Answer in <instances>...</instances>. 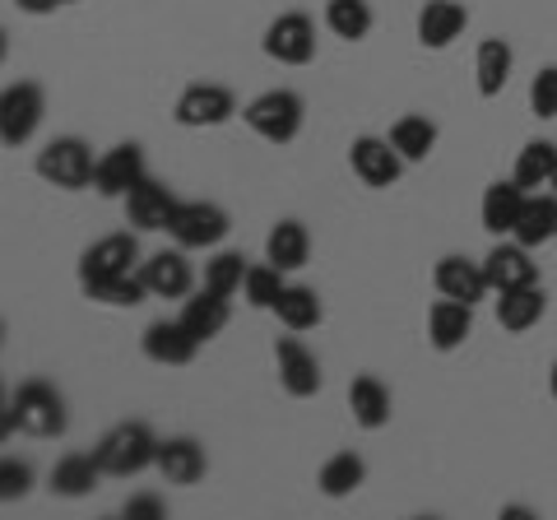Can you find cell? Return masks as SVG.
I'll return each mask as SVG.
<instances>
[{
    "mask_svg": "<svg viewBox=\"0 0 557 520\" xmlns=\"http://www.w3.org/2000/svg\"><path fill=\"white\" fill-rule=\"evenodd\" d=\"M94 456H98V465H102V474L108 479H135V474L153 470V460H159V437H153L149 423L126 419V423L102 432Z\"/></svg>",
    "mask_w": 557,
    "mask_h": 520,
    "instance_id": "obj_2",
    "label": "cell"
},
{
    "mask_svg": "<svg viewBox=\"0 0 557 520\" xmlns=\"http://www.w3.org/2000/svg\"><path fill=\"white\" fill-rule=\"evenodd\" d=\"M432 284H437L442 298H456V302H483L493 284H487V270L483 260H465V256H442L437 270H432Z\"/></svg>",
    "mask_w": 557,
    "mask_h": 520,
    "instance_id": "obj_15",
    "label": "cell"
},
{
    "mask_svg": "<svg viewBox=\"0 0 557 520\" xmlns=\"http://www.w3.org/2000/svg\"><path fill=\"white\" fill-rule=\"evenodd\" d=\"M153 470H159L168 483H177V488H190V483H200L209 460H205V446L196 437H168L159 442V460H153Z\"/></svg>",
    "mask_w": 557,
    "mask_h": 520,
    "instance_id": "obj_19",
    "label": "cell"
},
{
    "mask_svg": "<svg viewBox=\"0 0 557 520\" xmlns=\"http://www.w3.org/2000/svg\"><path fill=\"white\" fill-rule=\"evenodd\" d=\"M511 65H516V51L507 38H483L479 51H474V84L483 98H497L502 89H507L511 79Z\"/></svg>",
    "mask_w": 557,
    "mask_h": 520,
    "instance_id": "obj_27",
    "label": "cell"
},
{
    "mask_svg": "<svg viewBox=\"0 0 557 520\" xmlns=\"http://www.w3.org/2000/svg\"><path fill=\"white\" fill-rule=\"evenodd\" d=\"M98 479H108L98 456H61L51 465V493L57 497H89L98 488Z\"/></svg>",
    "mask_w": 557,
    "mask_h": 520,
    "instance_id": "obj_28",
    "label": "cell"
},
{
    "mask_svg": "<svg viewBox=\"0 0 557 520\" xmlns=\"http://www.w3.org/2000/svg\"><path fill=\"white\" fill-rule=\"evenodd\" d=\"M42 116H47L42 84H33V79L5 84V94H0V140H5V149L28 145L33 135H38Z\"/></svg>",
    "mask_w": 557,
    "mask_h": 520,
    "instance_id": "obj_5",
    "label": "cell"
},
{
    "mask_svg": "<svg viewBox=\"0 0 557 520\" xmlns=\"http://www.w3.org/2000/svg\"><path fill=\"white\" fill-rule=\"evenodd\" d=\"M139 274H145L153 298H190V288H196V270H190V260H186V247L153 251Z\"/></svg>",
    "mask_w": 557,
    "mask_h": 520,
    "instance_id": "obj_17",
    "label": "cell"
},
{
    "mask_svg": "<svg viewBox=\"0 0 557 520\" xmlns=\"http://www.w3.org/2000/svg\"><path fill=\"white\" fill-rule=\"evenodd\" d=\"M14 5H20L24 14H51V10L61 5V0H14Z\"/></svg>",
    "mask_w": 557,
    "mask_h": 520,
    "instance_id": "obj_40",
    "label": "cell"
},
{
    "mask_svg": "<svg viewBox=\"0 0 557 520\" xmlns=\"http://www.w3.org/2000/svg\"><path fill=\"white\" fill-rule=\"evenodd\" d=\"M139 349H145L149 362H159V368H186V362H196L200 354V339L186 331V321H153L145 325V339H139Z\"/></svg>",
    "mask_w": 557,
    "mask_h": 520,
    "instance_id": "obj_14",
    "label": "cell"
},
{
    "mask_svg": "<svg viewBox=\"0 0 557 520\" xmlns=\"http://www.w3.org/2000/svg\"><path fill=\"white\" fill-rule=\"evenodd\" d=\"M38 177L57 190H84L94 186V172H98V159L94 149L79 140V135H57V140H47L42 153H38Z\"/></svg>",
    "mask_w": 557,
    "mask_h": 520,
    "instance_id": "obj_4",
    "label": "cell"
},
{
    "mask_svg": "<svg viewBox=\"0 0 557 520\" xmlns=\"http://www.w3.org/2000/svg\"><path fill=\"white\" fill-rule=\"evenodd\" d=\"M265 260H274L278 270H302L307 260H311V233H307V223L302 219H278L270 237H265Z\"/></svg>",
    "mask_w": 557,
    "mask_h": 520,
    "instance_id": "obj_26",
    "label": "cell"
},
{
    "mask_svg": "<svg viewBox=\"0 0 557 520\" xmlns=\"http://www.w3.org/2000/svg\"><path fill=\"white\" fill-rule=\"evenodd\" d=\"M61 5H70V0H61Z\"/></svg>",
    "mask_w": 557,
    "mask_h": 520,
    "instance_id": "obj_43",
    "label": "cell"
},
{
    "mask_svg": "<svg viewBox=\"0 0 557 520\" xmlns=\"http://www.w3.org/2000/svg\"><path fill=\"white\" fill-rule=\"evenodd\" d=\"M228 228H233V219H228L223 205H214V200H182L177 205V219H172L168 233H172L177 247L205 251V247H219V242L228 237Z\"/></svg>",
    "mask_w": 557,
    "mask_h": 520,
    "instance_id": "obj_6",
    "label": "cell"
},
{
    "mask_svg": "<svg viewBox=\"0 0 557 520\" xmlns=\"http://www.w3.org/2000/svg\"><path fill=\"white\" fill-rule=\"evenodd\" d=\"M260 47H265V57L278 65H307L317 57V24H311L302 10H288L265 28Z\"/></svg>",
    "mask_w": 557,
    "mask_h": 520,
    "instance_id": "obj_10",
    "label": "cell"
},
{
    "mask_svg": "<svg viewBox=\"0 0 557 520\" xmlns=\"http://www.w3.org/2000/svg\"><path fill=\"white\" fill-rule=\"evenodd\" d=\"M28 432V437H61L70 428L65 395L51 381H24L5 405V432Z\"/></svg>",
    "mask_w": 557,
    "mask_h": 520,
    "instance_id": "obj_1",
    "label": "cell"
},
{
    "mask_svg": "<svg viewBox=\"0 0 557 520\" xmlns=\"http://www.w3.org/2000/svg\"><path fill=\"white\" fill-rule=\"evenodd\" d=\"M553 172H557V145L553 140H530L525 149L516 153L511 177L525 186V190H544L553 182Z\"/></svg>",
    "mask_w": 557,
    "mask_h": 520,
    "instance_id": "obj_32",
    "label": "cell"
},
{
    "mask_svg": "<svg viewBox=\"0 0 557 520\" xmlns=\"http://www.w3.org/2000/svg\"><path fill=\"white\" fill-rule=\"evenodd\" d=\"M530 108H534V116H544V121L557 116V65H544V71L530 79Z\"/></svg>",
    "mask_w": 557,
    "mask_h": 520,
    "instance_id": "obj_37",
    "label": "cell"
},
{
    "mask_svg": "<svg viewBox=\"0 0 557 520\" xmlns=\"http://www.w3.org/2000/svg\"><path fill=\"white\" fill-rule=\"evenodd\" d=\"M325 28L344 42H362L372 33V5L368 0H325Z\"/></svg>",
    "mask_w": 557,
    "mask_h": 520,
    "instance_id": "obj_33",
    "label": "cell"
},
{
    "mask_svg": "<svg viewBox=\"0 0 557 520\" xmlns=\"http://www.w3.org/2000/svg\"><path fill=\"white\" fill-rule=\"evenodd\" d=\"M391 145L399 149L405 163H423L432 149H437V121H428L423 112H405L391 126Z\"/></svg>",
    "mask_w": 557,
    "mask_h": 520,
    "instance_id": "obj_29",
    "label": "cell"
},
{
    "mask_svg": "<svg viewBox=\"0 0 557 520\" xmlns=\"http://www.w3.org/2000/svg\"><path fill=\"white\" fill-rule=\"evenodd\" d=\"M321 493L325 497H348V493H358L362 483H368V460L358 456V450H339V456H330L325 465H321Z\"/></svg>",
    "mask_w": 557,
    "mask_h": 520,
    "instance_id": "obj_31",
    "label": "cell"
},
{
    "mask_svg": "<svg viewBox=\"0 0 557 520\" xmlns=\"http://www.w3.org/2000/svg\"><path fill=\"white\" fill-rule=\"evenodd\" d=\"M274 317L288 325L293 335H302V331H317L321 317H325V307H321V293L311 288V284H288L284 288V298H278L274 307Z\"/></svg>",
    "mask_w": 557,
    "mask_h": 520,
    "instance_id": "obj_30",
    "label": "cell"
},
{
    "mask_svg": "<svg viewBox=\"0 0 557 520\" xmlns=\"http://www.w3.org/2000/svg\"><path fill=\"white\" fill-rule=\"evenodd\" d=\"M126 223L135 233H168L172 228V219H177V196H172V186L159 182V177H145L126 200Z\"/></svg>",
    "mask_w": 557,
    "mask_h": 520,
    "instance_id": "obj_12",
    "label": "cell"
},
{
    "mask_svg": "<svg viewBox=\"0 0 557 520\" xmlns=\"http://www.w3.org/2000/svg\"><path fill=\"white\" fill-rule=\"evenodd\" d=\"M548 311V293L539 284H525V288H511V293H497V325L511 335H525L544 321Z\"/></svg>",
    "mask_w": 557,
    "mask_h": 520,
    "instance_id": "obj_22",
    "label": "cell"
},
{
    "mask_svg": "<svg viewBox=\"0 0 557 520\" xmlns=\"http://www.w3.org/2000/svg\"><path fill=\"white\" fill-rule=\"evenodd\" d=\"M525 196H530V190L520 186L516 177H511V182H493V186L483 190V200H479V219H483V228L493 233V237H511L520 210H525Z\"/></svg>",
    "mask_w": 557,
    "mask_h": 520,
    "instance_id": "obj_21",
    "label": "cell"
},
{
    "mask_svg": "<svg viewBox=\"0 0 557 520\" xmlns=\"http://www.w3.org/2000/svg\"><path fill=\"white\" fill-rule=\"evenodd\" d=\"M149 177V163H145V149L135 140L131 145H112L108 153L98 159V172H94V190L102 200H126L131 190Z\"/></svg>",
    "mask_w": 557,
    "mask_h": 520,
    "instance_id": "obj_11",
    "label": "cell"
},
{
    "mask_svg": "<svg viewBox=\"0 0 557 520\" xmlns=\"http://www.w3.org/2000/svg\"><path fill=\"white\" fill-rule=\"evenodd\" d=\"M172 116H177V126H186V131H214L237 116V98H233V89H223V84H186Z\"/></svg>",
    "mask_w": 557,
    "mask_h": 520,
    "instance_id": "obj_8",
    "label": "cell"
},
{
    "mask_svg": "<svg viewBox=\"0 0 557 520\" xmlns=\"http://www.w3.org/2000/svg\"><path fill=\"white\" fill-rule=\"evenodd\" d=\"M182 321H186V331L196 335L200 344L219 339V335H223V325L233 321V298H223V293H214V288H200L196 298H186Z\"/></svg>",
    "mask_w": 557,
    "mask_h": 520,
    "instance_id": "obj_24",
    "label": "cell"
},
{
    "mask_svg": "<svg viewBox=\"0 0 557 520\" xmlns=\"http://www.w3.org/2000/svg\"><path fill=\"white\" fill-rule=\"evenodd\" d=\"M284 274L288 270H278L274 260H265V265H251L247 270V284H242V298H247L256 311H274L278 298H284V288H288Z\"/></svg>",
    "mask_w": 557,
    "mask_h": 520,
    "instance_id": "obj_34",
    "label": "cell"
},
{
    "mask_svg": "<svg viewBox=\"0 0 557 520\" xmlns=\"http://www.w3.org/2000/svg\"><path fill=\"white\" fill-rule=\"evenodd\" d=\"M28 488H33V465H24V460L0 465V497L14 502V497H28Z\"/></svg>",
    "mask_w": 557,
    "mask_h": 520,
    "instance_id": "obj_38",
    "label": "cell"
},
{
    "mask_svg": "<svg viewBox=\"0 0 557 520\" xmlns=\"http://www.w3.org/2000/svg\"><path fill=\"white\" fill-rule=\"evenodd\" d=\"M483 270H487V284L493 293H511V288H525V284H539V265L530 260V247L525 242H497L493 251L483 256Z\"/></svg>",
    "mask_w": 557,
    "mask_h": 520,
    "instance_id": "obj_16",
    "label": "cell"
},
{
    "mask_svg": "<svg viewBox=\"0 0 557 520\" xmlns=\"http://www.w3.org/2000/svg\"><path fill=\"white\" fill-rule=\"evenodd\" d=\"M465 24H469V10L460 0H428V5L418 10V42L428 51H442L460 38Z\"/></svg>",
    "mask_w": 557,
    "mask_h": 520,
    "instance_id": "obj_20",
    "label": "cell"
},
{
    "mask_svg": "<svg viewBox=\"0 0 557 520\" xmlns=\"http://www.w3.org/2000/svg\"><path fill=\"white\" fill-rule=\"evenodd\" d=\"M348 409H354V423L368 428V432H381L391 423V386L372 372L354 376V386H348Z\"/></svg>",
    "mask_w": 557,
    "mask_h": 520,
    "instance_id": "obj_23",
    "label": "cell"
},
{
    "mask_svg": "<svg viewBox=\"0 0 557 520\" xmlns=\"http://www.w3.org/2000/svg\"><path fill=\"white\" fill-rule=\"evenodd\" d=\"M242 121L270 145H293L302 135V121H307V102L293 94V89H265L256 94L247 108H242Z\"/></svg>",
    "mask_w": 557,
    "mask_h": 520,
    "instance_id": "obj_3",
    "label": "cell"
},
{
    "mask_svg": "<svg viewBox=\"0 0 557 520\" xmlns=\"http://www.w3.org/2000/svg\"><path fill=\"white\" fill-rule=\"evenodd\" d=\"M511 237L525 242L530 251L557 237V196H553V190H530V196H525V210H520L516 228H511Z\"/></svg>",
    "mask_w": 557,
    "mask_h": 520,
    "instance_id": "obj_25",
    "label": "cell"
},
{
    "mask_svg": "<svg viewBox=\"0 0 557 520\" xmlns=\"http://www.w3.org/2000/svg\"><path fill=\"white\" fill-rule=\"evenodd\" d=\"M348 168H354V177L372 190H386L399 182V172L409 163L399 159V149L391 145V135H358L354 145H348Z\"/></svg>",
    "mask_w": 557,
    "mask_h": 520,
    "instance_id": "obj_9",
    "label": "cell"
},
{
    "mask_svg": "<svg viewBox=\"0 0 557 520\" xmlns=\"http://www.w3.org/2000/svg\"><path fill=\"white\" fill-rule=\"evenodd\" d=\"M247 260H242L237 251H219L214 260H205V288L223 293V298H233V293H242V284H247Z\"/></svg>",
    "mask_w": 557,
    "mask_h": 520,
    "instance_id": "obj_36",
    "label": "cell"
},
{
    "mask_svg": "<svg viewBox=\"0 0 557 520\" xmlns=\"http://www.w3.org/2000/svg\"><path fill=\"white\" fill-rule=\"evenodd\" d=\"M548 190H553V196H557V172H553V182H548Z\"/></svg>",
    "mask_w": 557,
    "mask_h": 520,
    "instance_id": "obj_42",
    "label": "cell"
},
{
    "mask_svg": "<svg viewBox=\"0 0 557 520\" xmlns=\"http://www.w3.org/2000/svg\"><path fill=\"white\" fill-rule=\"evenodd\" d=\"M274 362H278V386H284L293 400H311L321 391V362L307 349L302 339H274Z\"/></svg>",
    "mask_w": 557,
    "mask_h": 520,
    "instance_id": "obj_13",
    "label": "cell"
},
{
    "mask_svg": "<svg viewBox=\"0 0 557 520\" xmlns=\"http://www.w3.org/2000/svg\"><path fill=\"white\" fill-rule=\"evenodd\" d=\"M84 298H89V302H102V307H139L145 298H153V293H149V284H145V274L135 270V274H116V280L89 288Z\"/></svg>",
    "mask_w": 557,
    "mask_h": 520,
    "instance_id": "obj_35",
    "label": "cell"
},
{
    "mask_svg": "<svg viewBox=\"0 0 557 520\" xmlns=\"http://www.w3.org/2000/svg\"><path fill=\"white\" fill-rule=\"evenodd\" d=\"M135 260H139L135 233L98 237L94 247H84V256H79V288L89 293V288H98V284L116 280V274H135Z\"/></svg>",
    "mask_w": 557,
    "mask_h": 520,
    "instance_id": "obj_7",
    "label": "cell"
},
{
    "mask_svg": "<svg viewBox=\"0 0 557 520\" xmlns=\"http://www.w3.org/2000/svg\"><path fill=\"white\" fill-rule=\"evenodd\" d=\"M121 516H126V520H163L168 516V502L159 493H135V497H126Z\"/></svg>",
    "mask_w": 557,
    "mask_h": 520,
    "instance_id": "obj_39",
    "label": "cell"
},
{
    "mask_svg": "<svg viewBox=\"0 0 557 520\" xmlns=\"http://www.w3.org/2000/svg\"><path fill=\"white\" fill-rule=\"evenodd\" d=\"M548 391H553V400H557V362L548 368Z\"/></svg>",
    "mask_w": 557,
    "mask_h": 520,
    "instance_id": "obj_41",
    "label": "cell"
},
{
    "mask_svg": "<svg viewBox=\"0 0 557 520\" xmlns=\"http://www.w3.org/2000/svg\"><path fill=\"white\" fill-rule=\"evenodd\" d=\"M469 335H474V302H456V298L432 302V311H428V344L432 349L456 354Z\"/></svg>",
    "mask_w": 557,
    "mask_h": 520,
    "instance_id": "obj_18",
    "label": "cell"
}]
</instances>
